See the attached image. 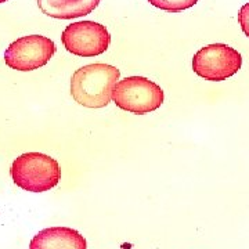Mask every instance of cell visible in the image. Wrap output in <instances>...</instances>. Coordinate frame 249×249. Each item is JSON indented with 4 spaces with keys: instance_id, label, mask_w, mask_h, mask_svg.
I'll list each match as a JSON object with an SVG mask.
<instances>
[{
    "instance_id": "5",
    "label": "cell",
    "mask_w": 249,
    "mask_h": 249,
    "mask_svg": "<svg viewBox=\"0 0 249 249\" xmlns=\"http://www.w3.org/2000/svg\"><path fill=\"white\" fill-rule=\"evenodd\" d=\"M55 52V43L50 37L42 35L22 36L7 47L4 61L16 71H34L45 67Z\"/></svg>"
},
{
    "instance_id": "1",
    "label": "cell",
    "mask_w": 249,
    "mask_h": 249,
    "mask_svg": "<svg viewBox=\"0 0 249 249\" xmlns=\"http://www.w3.org/2000/svg\"><path fill=\"white\" fill-rule=\"evenodd\" d=\"M119 78L121 71L114 65L101 62L85 65L72 75V97L83 107H107Z\"/></svg>"
},
{
    "instance_id": "4",
    "label": "cell",
    "mask_w": 249,
    "mask_h": 249,
    "mask_svg": "<svg viewBox=\"0 0 249 249\" xmlns=\"http://www.w3.org/2000/svg\"><path fill=\"white\" fill-rule=\"evenodd\" d=\"M242 55L224 43L205 46L194 54L193 70L198 76L211 82H222L241 70Z\"/></svg>"
},
{
    "instance_id": "3",
    "label": "cell",
    "mask_w": 249,
    "mask_h": 249,
    "mask_svg": "<svg viewBox=\"0 0 249 249\" xmlns=\"http://www.w3.org/2000/svg\"><path fill=\"white\" fill-rule=\"evenodd\" d=\"M163 90L155 82L144 76H129L119 80L112 91V100L124 111L142 115L162 106Z\"/></svg>"
},
{
    "instance_id": "7",
    "label": "cell",
    "mask_w": 249,
    "mask_h": 249,
    "mask_svg": "<svg viewBox=\"0 0 249 249\" xmlns=\"http://www.w3.org/2000/svg\"><path fill=\"white\" fill-rule=\"evenodd\" d=\"M29 249H88V242L71 227H49L31 240Z\"/></svg>"
},
{
    "instance_id": "10",
    "label": "cell",
    "mask_w": 249,
    "mask_h": 249,
    "mask_svg": "<svg viewBox=\"0 0 249 249\" xmlns=\"http://www.w3.org/2000/svg\"><path fill=\"white\" fill-rule=\"evenodd\" d=\"M238 22H240L242 32L249 37V3H245L240 9Z\"/></svg>"
},
{
    "instance_id": "6",
    "label": "cell",
    "mask_w": 249,
    "mask_h": 249,
    "mask_svg": "<svg viewBox=\"0 0 249 249\" xmlns=\"http://www.w3.org/2000/svg\"><path fill=\"white\" fill-rule=\"evenodd\" d=\"M64 47L78 57H94L106 53L111 43L107 28L94 21H79L65 28L61 34Z\"/></svg>"
},
{
    "instance_id": "9",
    "label": "cell",
    "mask_w": 249,
    "mask_h": 249,
    "mask_svg": "<svg viewBox=\"0 0 249 249\" xmlns=\"http://www.w3.org/2000/svg\"><path fill=\"white\" fill-rule=\"evenodd\" d=\"M148 1L154 7L168 13H180L198 3V0H148Z\"/></svg>"
},
{
    "instance_id": "2",
    "label": "cell",
    "mask_w": 249,
    "mask_h": 249,
    "mask_svg": "<svg viewBox=\"0 0 249 249\" xmlns=\"http://www.w3.org/2000/svg\"><path fill=\"white\" fill-rule=\"evenodd\" d=\"M10 175L19 188L31 193H45L61 180L58 162L42 152H27L13 162Z\"/></svg>"
},
{
    "instance_id": "8",
    "label": "cell",
    "mask_w": 249,
    "mask_h": 249,
    "mask_svg": "<svg viewBox=\"0 0 249 249\" xmlns=\"http://www.w3.org/2000/svg\"><path fill=\"white\" fill-rule=\"evenodd\" d=\"M101 0H37L43 14L57 19L85 17L97 7Z\"/></svg>"
},
{
    "instance_id": "11",
    "label": "cell",
    "mask_w": 249,
    "mask_h": 249,
    "mask_svg": "<svg viewBox=\"0 0 249 249\" xmlns=\"http://www.w3.org/2000/svg\"><path fill=\"white\" fill-rule=\"evenodd\" d=\"M7 0H0V3H6Z\"/></svg>"
}]
</instances>
